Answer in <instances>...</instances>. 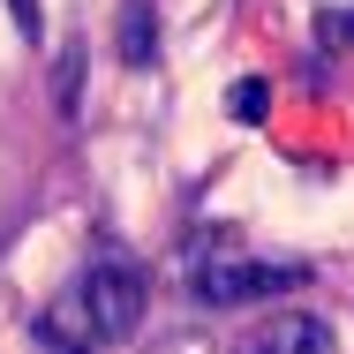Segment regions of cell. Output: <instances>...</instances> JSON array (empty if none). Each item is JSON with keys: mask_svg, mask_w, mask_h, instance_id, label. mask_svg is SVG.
<instances>
[{"mask_svg": "<svg viewBox=\"0 0 354 354\" xmlns=\"http://www.w3.org/2000/svg\"><path fill=\"white\" fill-rule=\"evenodd\" d=\"M75 301H83V317H91V332H98V347H113V339H129L143 324L151 279H143L129 257H98V264L75 272Z\"/></svg>", "mask_w": 354, "mask_h": 354, "instance_id": "obj_1", "label": "cell"}, {"mask_svg": "<svg viewBox=\"0 0 354 354\" xmlns=\"http://www.w3.org/2000/svg\"><path fill=\"white\" fill-rule=\"evenodd\" d=\"M309 279V264H249V257H212V264H196V301H212V309H241V301H272L286 286Z\"/></svg>", "mask_w": 354, "mask_h": 354, "instance_id": "obj_2", "label": "cell"}, {"mask_svg": "<svg viewBox=\"0 0 354 354\" xmlns=\"http://www.w3.org/2000/svg\"><path fill=\"white\" fill-rule=\"evenodd\" d=\"M38 347H46V354H98V332H91V317H83L75 286L46 301V317H38Z\"/></svg>", "mask_w": 354, "mask_h": 354, "instance_id": "obj_3", "label": "cell"}, {"mask_svg": "<svg viewBox=\"0 0 354 354\" xmlns=\"http://www.w3.org/2000/svg\"><path fill=\"white\" fill-rule=\"evenodd\" d=\"M257 354H339V339H332L324 317H279V324L257 339Z\"/></svg>", "mask_w": 354, "mask_h": 354, "instance_id": "obj_4", "label": "cell"}, {"mask_svg": "<svg viewBox=\"0 0 354 354\" xmlns=\"http://www.w3.org/2000/svg\"><path fill=\"white\" fill-rule=\"evenodd\" d=\"M113 38H121V61H129V68H151V61H158V8H151V0H129L121 23H113Z\"/></svg>", "mask_w": 354, "mask_h": 354, "instance_id": "obj_5", "label": "cell"}, {"mask_svg": "<svg viewBox=\"0 0 354 354\" xmlns=\"http://www.w3.org/2000/svg\"><path fill=\"white\" fill-rule=\"evenodd\" d=\"M234 113L257 121V113H264V83H241V91H234Z\"/></svg>", "mask_w": 354, "mask_h": 354, "instance_id": "obj_6", "label": "cell"}, {"mask_svg": "<svg viewBox=\"0 0 354 354\" xmlns=\"http://www.w3.org/2000/svg\"><path fill=\"white\" fill-rule=\"evenodd\" d=\"M324 38H354V8H332L324 15Z\"/></svg>", "mask_w": 354, "mask_h": 354, "instance_id": "obj_7", "label": "cell"}]
</instances>
